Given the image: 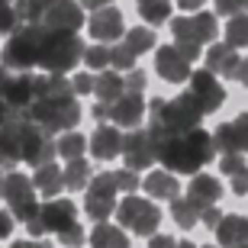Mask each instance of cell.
Masks as SVG:
<instances>
[{
    "mask_svg": "<svg viewBox=\"0 0 248 248\" xmlns=\"http://www.w3.org/2000/svg\"><path fill=\"white\" fill-rule=\"evenodd\" d=\"M213 158H216L213 132H203L200 126L158 139V161H161L168 171L193 174V171H200L203 165H210Z\"/></svg>",
    "mask_w": 248,
    "mask_h": 248,
    "instance_id": "obj_1",
    "label": "cell"
},
{
    "mask_svg": "<svg viewBox=\"0 0 248 248\" xmlns=\"http://www.w3.org/2000/svg\"><path fill=\"white\" fill-rule=\"evenodd\" d=\"M26 113H29V120L39 123L46 132H68L81 120V103H78L74 93H64V97H55V100L36 97L26 107Z\"/></svg>",
    "mask_w": 248,
    "mask_h": 248,
    "instance_id": "obj_2",
    "label": "cell"
},
{
    "mask_svg": "<svg viewBox=\"0 0 248 248\" xmlns=\"http://www.w3.org/2000/svg\"><path fill=\"white\" fill-rule=\"evenodd\" d=\"M81 58H84V42L78 39V32H55V29L42 32L39 68H46L48 74H64Z\"/></svg>",
    "mask_w": 248,
    "mask_h": 248,
    "instance_id": "obj_3",
    "label": "cell"
},
{
    "mask_svg": "<svg viewBox=\"0 0 248 248\" xmlns=\"http://www.w3.org/2000/svg\"><path fill=\"white\" fill-rule=\"evenodd\" d=\"M42 32H46V26H42V23H23V29H13V32H10V42L3 46L0 62L7 64V68H16V71L39 68Z\"/></svg>",
    "mask_w": 248,
    "mask_h": 248,
    "instance_id": "obj_4",
    "label": "cell"
},
{
    "mask_svg": "<svg viewBox=\"0 0 248 248\" xmlns=\"http://www.w3.org/2000/svg\"><path fill=\"white\" fill-rule=\"evenodd\" d=\"M36 193H39L36 184H32L23 171H13V168H10L7 174H3V181H0V197L7 200L13 219H19V222H29V219H36V216H39Z\"/></svg>",
    "mask_w": 248,
    "mask_h": 248,
    "instance_id": "obj_5",
    "label": "cell"
},
{
    "mask_svg": "<svg viewBox=\"0 0 248 248\" xmlns=\"http://www.w3.org/2000/svg\"><path fill=\"white\" fill-rule=\"evenodd\" d=\"M116 219H120L129 232L152 239V232H155L158 222H161V210H158L152 200H145V197H132V193H129L126 200L116 206Z\"/></svg>",
    "mask_w": 248,
    "mask_h": 248,
    "instance_id": "obj_6",
    "label": "cell"
},
{
    "mask_svg": "<svg viewBox=\"0 0 248 248\" xmlns=\"http://www.w3.org/2000/svg\"><path fill=\"white\" fill-rule=\"evenodd\" d=\"M116 174L113 171H100L97 177H91L87 184V200H84V210L93 222H103L107 216L116 213Z\"/></svg>",
    "mask_w": 248,
    "mask_h": 248,
    "instance_id": "obj_7",
    "label": "cell"
},
{
    "mask_svg": "<svg viewBox=\"0 0 248 248\" xmlns=\"http://www.w3.org/2000/svg\"><path fill=\"white\" fill-rule=\"evenodd\" d=\"M187 97H190L193 103H197V110L203 113V116H210V113H216L222 107V100H226V91H222L219 78L210 71V68H200V71H190V78H187Z\"/></svg>",
    "mask_w": 248,
    "mask_h": 248,
    "instance_id": "obj_8",
    "label": "cell"
},
{
    "mask_svg": "<svg viewBox=\"0 0 248 248\" xmlns=\"http://www.w3.org/2000/svg\"><path fill=\"white\" fill-rule=\"evenodd\" d=\"M71 222H78V210H74L71 200H48L46 206H39L36 219L26 222V229L39 239V235H46V232H55L58 235V232L68 229Z\"/></svg>",
    "mask_w": 248,
    "mask_h": 248,
    "instance_id": "obj_9",
    "label": "cell"
},
{
    "mask_svg": "<svg viewBox=\"0 0 248 248\" xmlns=\"http://www.w3.org/2000/svg\"><path fill=\"white\" fill-rule=\"evenodd\" d=\"M171 32H174V42H200V46H210L213 39L219 36V23H216L213 13L177 16L171 23Z\"/></svg>",
    "mask_w": 248,
    "mask_h": 248,
    "instance_id": "obj_10",
    "label": "cell"
},
{
    "mask_svg": "<svg viewBox=\"0 0 248 248\" xmlns=\"http://www.w3.org/2000/svg\"><path fill=\"white\" fill-rule=\"evenodd\" d=\"M123 155H126V168H132V171L152 168V161H158V145L152 139V132L136 126L123 139Z\"/></svg>",
    "mask_w": 248,
    "mask_h": 248,
    "instance_id": "obj_11",
    "label": "cell"
},
{
    "mask_svg": "<svg viewBox=\"0 0 248 248\" xmlns=\"http://www.w3.org/2000/svg\"><path fill=\"white\" fill-rule=\"evenodd\" d=\"M42 26L55 29V32H78L84 26V7L74 3V0H55V3L46 7Z\"/></svg>",
    "mask_w": 248,
    "mask_h": 248,
    "instance_id": "obj_12",
    "label": "cell"
},
{
    "mask_svg": "<svg viewBox=\"0 0 248 248\" xmlns=\"http://www.w3.org/2000/svg\"><path fill=\"white\" fill-rule=\"evenodd\" d=\"M0 97L10 110H26L29 103L36 100V74L19 71V74H7V81L0 87Z\"/></svg>",
    "mask_w": 248,
    "mask_h": 248,
    "instance_id": "obj_13",
    "label": "cell"
},
{
    "mask_svg": "<svg viewBox=\"0 0 248 248\" xmlns=\"http://www.w3.org/2000/svg\"><path fill=\"white\" fill-rule=\"evenodd\" d=\"M155 71L161 81L168 84H181L190 78V62H187L181 52H177V46H161L155 52Z\"/></svg>",
    "mask_w": 248,
    "mask_h": 248,
    "instance_id": "obj_14",
    "label": "cell"
},
{
    "mask_svg": "<svg viewBox=\"0 0 248 248\" xmlns=\"http://www.w3.org/2000/svg\"><path fill=\"white\" fill-rule=\"evenodd\" d=\"M145 113H148V103L142 100V93H132V91H126L120 100L110 103V120L116 123V126H126V129L142 126Z\"/></svg>",
    "mask_w": 248,
    "mask_h": 248,
    "instance_id": "obj_15",
    "label": "cell"
},
{
    "mask_svg": "<svg viewBox=\"0 0 248 248\" xmlns=\"http://www.w3.org/2000/svg\"><path fill=\"white\" fill-rule=\"evenodd\" d=\"M87 26H91V36L97 42H116L123 36V29H126V23H123V13L116 7H100V10H93Z\"/></svg>",
    "mask_w": 248,
    "mask_h": 248,
    "instance_id": "obj_16",
    "label": "cell"
},
{
    "mask_svg": "<svg viewBox=\"0 0 248 248\" xmlns=\"http://www.w3.org/2000/svg\"><path fill=\"white\" fill-rule=\"evenodd\" d=\"M87 148H91V155L97 161H113L116 155H123V132L116 126L100 123L97 132L91 136V142H87Z\"/></svg>",
    "mask_w": 248,
    "mask_h": 248,
    "instance_id": "obj_17",
    "label": "cell"
},
{
    "mask_svg": "<svg viewBox=\"0 0 248 248\" xmlns=\"http://www.w3.org/2000/svg\"><path fill=\"white\" fill-rule=\"evenodd\" d=\"M239 48L226 46V42H216V46L206 48V68H210L216 78H232L235 81V71H239Z\"/></svg>",
    "mask_w": 248,
    "mask_h": 248,
    "instance_id": "obj_18",
    "label": "cell"
},
{
    "mask_svg": "<svg viewBox=\"0 0 248 248\" xmlns=\"http://www.w3.org/2000/svg\"><path fill=\"white\" fill-rule=\"evenodd\" d=\"M187 200H190L197 210L219 203V200H222V184H219V177H213V174H193L190 187H187Z\"/></svg>",
    "mask_w": 248,
    "mask_h": 248,
    "instance_id": "obj_19",
    "label": "cell"
},
{
    "mask_svg": "<svg viewBox=\"0 0 248 248\" xmlns=\"http://www.w3.org/2000/svg\"><path fill=\"white\" fill-rule=\"evenodd\" d=\"M216 242L226 245V248L248 242V216H239V213L222 216V219L216 222Z\"/></svg>",
    "mask_w": 248,
    "mask_h": 248,
    "instance_id": "obj_20",
    "label": "cell"
},
{
    "mask_svg": "<svg viewBox=\"0 0 248 248\" xmlns=\"http://www.w3.org/2000/svg\"><path fill=\"white\" fill-rule=\"evenodd\" d=\"M142 187H145L148 197H155V200H174L177 197V177L171 174V171H152V174L142 181Z\"/></svg>",
    "mask_w": 248,
    "mask_h": 248,
    "instance_id": "obj_21",
    "label": "cell"
},
{
    "mask_svg": "<svg viewBox=\"0 0 248 248\" xmlns=\"http://www.w3.org/2000/svg\"><path fill=\"white\" fill-rule=\"evenodd\" d=\"M32 184H36L39 193H46V197H58V193L64 190V171H62V168H55L52 161H46V165L36 168Z\"/></svg>",
    "mask_w": 248,
    "mask_h": 248,
    "instance_id": "obj_22",
    "label": "cell"
},
{
    "mask_svg": "<svg viewBox=\"0 0 248 248\" xmlns=\"http://www.w3.org/2000/svg\"><path fill=\"white\" fill-rule=\"evenodd\" d=\"M93 93L100 97V103H113L126 93V78L120 71H103L97 81H93Z\"/></svg>",
    "mask_w": 248,
    "mask_h": 248,
    "instance_id": "obj_23",
    "label": "cell"
},
{
    "mask_svg": "<svg viewBox=\"0 0 248 248\" xmlns=\"http://www.w3.org/2000/svg\"><path fill=\"white\" fill-rule=\"evenodd\" d=\"M91 248H129V239L120 226H110V222L103 219L91 232Z\"/></svg>",
    "mask_w": 248,
    "mask_h": 248,
    "instance_id": "obj_24",
    "label": "cell"
},
{
    "mask_svg": "<svg viewBox=\"0 0 248 248\" xmlns=\"http://www.w3.org/2000/svg\"><path fill=\"white\" fill-rule=\"evenodd\" d=\"M64 93H74L71 91V81L64 78V74H39L36 78V97H48V100H55V97H64Z\"/></svg>",
    "mask_w": 248,
    "mask_h": 248,
    "instance_id": "obj_25",
    "label": "cell"
},
{
    "mask_svg": "<svg viewBox=\"0 0 248 248\" xmlns=\"http://www.w3.org/2000/svg\"><path fill=\"white\" fill-rule=\"evenodd\" d=\"M226 46H232V48L248 46V13L245 10L229 16V23H226Z\"/></svg>",
    "mask_w": 248,
    "mask_h": 248,
    "instance_id": "obj_26",
    "label": "cell"
},
{
    "mask_svg": "<svg viewBox=\"0 0 248 248\" xmlns=\"http://www.w3.org/2000/svg\"><path fill=\"white\" fill-rule=\"evenodd\" d=\"M136 7H139V16L152 26H161L171 16V0H136Z\"/></svg>",
    "mask_w": 248,
    "mask_h": 248,
    "instance_id": "obj_27",
    "label": "cell"
},
{
    "mask_svg": "<svg viewBox=\"0 0 248 248\" xmlns=\"http://www.w3.org/2000/svg\"><path fill=\"white\" fill-rule=\"evenodd\" d=\"M91 165L84 161V158H71L68 161V168H64V187L68 190H81V187L91 184Z\"/></svg>",
    "mask_w": 248,
    "mask_h": 248,
    "instance_id": "obj_28",
    "label": "cell"
},
{
    "mask_svg": "<svg viewBox=\"0 0 248 248\" xmlns=\"http://www.w3.org/2000/svg\"><path fill=\"white\" fill-rule=\"evenodd\" d=\"M171 216H174V222L181 229H193V226L200 222V210H197L187 197H174V200H171Z\"/></svg>",
    "mask_w": 248,
    "mask_h": 248,
    "instance_id": "obj_29",
    "label": "cell"
},
{
    "mask_svg": "<svg viewBox=\"0 0 248 248\" xmlns=\"http://www.w3.org/2000/svg\"><path fill=\"white\" fill-rule=\"evenodd\" d=\"M55 145H58V155H62L64 161H71V158H81L84 152H87V139H84L81 132L68 129V132H62V139H58Z\"/></svg>",
    "mask_w": 248,
    "mask_h": 248,
    "instance_id": "obj_30",
    "label": "cell"
},
{
    "mask_svg": "<svg viewBox=\"0 0 248 248\" xmlns=\"http://www.w3.org/2000/svg\"><path fill=\"white\" fill-rule=\"evenodd\" d=\"M155 32H152V29L148 26H136V29H129L126 32V46L132 48V52H136V55H142V52H152V48H155Z\"/></svg>",
    "mask_w": 248,
    "mask_h": 248,
    "instance_id": "obj_31",
    "label": "cell"
},
{
    "mask_svg": "<svg viewBox=\"0 0 248 248\" xmlns=\"http://www.w3.org/2000/svg\"><path fill=\"white\" fill-rule=\"evenodd\" d=\"M13 10H16L19 23H42L46 16V7L39 0H13Z\"/></svg>",
    "mask_w": 248,
    "mask_h": 248,
    "instance_id": "obj_32",
    "label": "cell"
},
{
    "mask_svg": "<svg viewBox=\"0 0 248 248\" xmlns=\"http://www.w3.org/2000/svg\"><path fill=\"white\" fill-rule=\"evenodd\" d=\"M136 52L126 46V42H120V46L110 48V68H116V71H132L136 68Z\"/></svg>",
    "mask_w": 248,
    "mask_h": 248,
    "instance_id": "obj_33",
    "label": "cell"
},
{
    "mask_svg": "<svg viewBox=\"0 0 248 248\" xmlns=\"http://www.w3.org/2000/svg\"><path fill=\"white\" fill-rule=\"evenodd\" d=\"M84 64H87V68H93V71L110 68V48L103 46V42H97V46H91V48H84Z\"/></svg>",
    "mask_w": 248,
    "mask_h": 248,
    "instance_id": "obj_34",
    "label": "cell"
},
{
    "mask_svg": "<svg viewBox=\"0 0 248 248\" xmlns=\"http://www.w3.org/2000/svg\"><path fill=\"white\" fill-rule=\"evenodd\" d=\"M219 171H222L226 177L239 174V171H248V168H245V158H242V152H226V155H222V161H219Z\"/></svg>",
    "mask_w": 248,
    "mask_h": 248,
    "instance_id": "obj_35",
    "label": "cell"
},
{
    "mask_svg": "<svg viewBox=\"0 0 248 248\" xmlns=\"http://www.w3.org/2000/svg\"><path fill=\"white\" fill-rule=\"evenodd\" d=\"M232 136H235L239 152H248V113H239V116L232 120Z\"/></svg>",
    "mask_w": 248,
    "mask_h": 248,
    "instance_id": "obj_36",
    "label": "cell"
},
{
    "mask_svg": "<svg viewBox=\"0 0 248 248\" xmlns=\"http://www.w3.org/2000/svg\"><path fill=\"white\" fill-rule=\"evenodd\" d=\"M113 174H116V187H120V190H126V193H136L139 184H142L132 168H123V171H113Z\"/></svg>",
    "mask_w": 248,
    "mask_h": 248,
    "instance_id": "obj_37",
    "label": "cell"
},
{
    "mask_svg": "<svg viewBox=\"0 0 248 248\" xmlns=\"http://www.w3.org/2000/svg\"><path fill=\"white\" fill-rule=\"evenodd\" d=\"M58 242H62L64 248H81V242H84V229L78 226V222H71L68 229L58 232Z\"/></svg>",
    "mask_w": 248,
    "mask_h": 248,
    "instance_id": "obj_38",
    "label": "cell"
},
{
    "mask_svg": "<svg viewBox=\"0 0 248 248\" xmlns=\"http://www.w3.org/2000/svg\"><path fill=\"white\" fill-rule=\"evenodd\" d=\"M13 29H19V16H16V10H13V3H3L0 7V32H13Z\"/></svg>",
    "mask_w": 248,
    "mask_h": 248,
    "instance_id": "obj_39",
    "label": "cell"
},
{
    "mask_svg": "<svg viewBox=\"0 0 248 248\" xmlns=\"http://www.w3.org/2000/svg\"><path fill=\"white\" fill-rule=\"evenodd\" d=\"M126 91H132V93H142V91H145V71H139V68L126 71Z\"/></svg>",
    "mask_w": 248,
    "mask_h": 248,
    "instance_id": "obj_40",
    "label": "cell"
},
{
    "mask_svg": "<svg viewBox=\"0 0 248 248\" xmlns=\"http://www.w3.org/2000/svg\"><path fill=\"white\" fill-rule=\"evenodd\" d=\"M93 74H74V81H71V91L74 93H93Z\"/></svg>",
    "mask_w": 248,
    "mask_h": 248,
    "instance_id": "obj_41",
    "label": "cell"
},
{
    "mask_svg": "<svg viewBox=\"0 0 248 248\" xmlns=\"http://www.w3.org/2000/svg\"><path fill=\"white\" fill-rule=\"evenodd\" d=\"M229 187H232V193H235V197H245V193H248V171L232 174L229 177Z\"/></svg>",
    "mask_w": 248,
    "mask_h": 248,
    "instance_id": "obj_42",
    "label": "cell"
},
{
    "mask_svg": "<svg viewBox=\"0 0 248 248\" xmlns=\"http://www.w3.org/2000/svg\"><path fill=\"white\" fill-rule=\"evenodd\" d=\"M200 219H203V226H210V229H216V222L222 219V213L216 210V203H213V206H203V210H200Z\"/></svg>",
    "mask_w": 248,
    "mask_h": 248,
    "instance_id": "obj_43",
    "label": "cell"
},
{
    "mask_svg": "<svg viewBox=\"0 0 248 248\" xmlns=\"http://www.w3.org/2000/svg\"><path fill=\"white\" fill-rule=\"evenodd\" d=\"M242 10V0H216V13L219 16H232Z\"/></svg>",
    "mask_w": 248,
    "mask_h": 248,
    "instance_id": "obj_44",
    "label": "cell"
},
{
    "mask_svg": "<svg viewBox=\"0 0 248 248\" xmlns=\"http://www.w3.org/2000/svg\"><path fill=\"white\" fill-rule=\"evenodd\" d=\"M10 232H13V213L0 210V242L10 239Z\"/></svg>",
    "mask_w": 248,
    "mask_h": 248,
    "instance_id": "obj_45",
    "label": "cell"
},
{
    "mask_svg": "<svg viewBox=\"0 0 248 248\" xmlns=\"http://www.w3.org/2000/svg\"><path fill=\"white\" fill-rule=\"evenodd\" d=\"M177 242L171 235H155V239H148V248H174Z\"/></svg>",
    "mask_w": 248,
    "mask_h": 248,
    "instance_id": "obj_46",
    "label": "cell"
},
{
    "mask_svg": "<svg viewBox=\"0 0 248 248\" xmlns=\"http://www.w3.org/2000/svg\"><path fill=\"white\" fill-rule=\"evenodd\" d=\"M93 120L97 123L110 120V103H93Z\"/></svg>",
    "mask_w": 248,
    "mask_h": 248,
    "instance_id": "obj_47",
    "label": "cell"
},
{
    "mask_svg": "<svg viewBox=\"0 0 248 248\" xmlns=\"http://www.w3.org/2000/svg\"><path fill=\"white\" fill-rule=\"evenodd\" d=\"M235 81H239V84H245V87H248V58H242V62H239V71H235Z\"/></svg>",
    "mask_w": 248,
    "mask_h": 248,
    "instance_id": "obj_48",
    "label": "cell"
},
{
    "mask_svg": "<svg viewBox=\"0 0 248 248\" xmlns=\"http://www.w3.org/2000/svg\"><path fill=\"white\" fill-rule=\"evenodd\" d=\"M81 7H87V10H100V7H110L113 0H78Z\"/></svg>",
    "mask_w": 248,
    "mask_h": 248,
    "instance_id": "obj_49",
    "label": "cell"
},
{
    "mask_svg": "<svg viewBox=\"0 0 248 248\" xmlns=\"http://www.w3.org/2000/svg\"><path fill=\"white\" fill-rule=\"evenodd\" d=\"M10 248H48L46 242H36V239H26V242H13Z\"/></svg>",
    "mask_w": 248,
    "mask_h": 248,
    "instance_id": "obj_50",
    "label": "cell"
},
{
    "mask_svg": "<svg viewBox=\"0 0 248 248\" xmlns=\"http://www.w3.org/2000/svg\"><path fill=\"white\" fill-rule=\"evenodd\" d=\"M203 0H177V10H200Z\"/></svg>",
    "mask_w": 248,
    "mask_h": 248,
    "instance_id": "obj_51",
    "label": "cell"
},
{
    "mask_svg": "<svg viewBox=\"0 0 248 248\" xmlns=\"http://www.w3.org/2000/svg\"><path fill=\"white\" fill-rule=\"evenodd\" d=\"M7 113H10V107H7V103H3V97H0V123L7 120Z\"/></svg>",
    "mask_w": 248,
    "mask_h": 248,
    "instance_id": "obj_52",
    "label": "cell"
},
{
    "mask_svg": "<svg viewBox=\"0 0 248 248\" xmlns=\"http://www.w3.org/2000/svg\"><path fill=\"white\" fill-rule=\"evenodd\" d=\"M174 248H197V245H193V242H177Z\"/></svg>",
    "mask_w": 248,
    "mask_h": 248,
    "instance_id": "obj_53",
    "label": "cell"
},
{
    "mask_svg": "<svg viewBox=\"0 0 248 248\" xmlns=\"http://www.w3.org/2000/svg\"><path fill=\"white\" fill-rule=\"evenodd\" d=\"M3 174H7V168H3V165H0V181H3Z\"/></svg>",
    "mask_w": 248,
    "mask_h": 248,
    "instance_id": "obj_54",
    "label": "cell"
},
{
    "mask_svg": "<svg viewBox=\"0 0 248 248\" xmlns=\"http://www.w3.org/2000/svg\"><path fill=\"white\" fill-rule=\"evenodd\" d=\"M39 3H42V7H48V3H55V0H39Z\"/></svg>",
    "mask_w": 248,
    "mask_h": 248,
    "instance_id": "obj_55",
    "label": "cell"
},
{
    "mask_svg": "<svg viewBox=\"0 0 248 248\" xmlns=\"http://www.w3.org/2000/svg\"><path fill=\"white\" fill-rule=\"evenodd\" d=\"M232 248H248V242H242V245H232Z\"/></svg>",
    "mask_w": 248,
    "mask_h": 248,
    "instance_id": "obj_56",
    "label": "cell"
},
{
    "mask_svg": "<svg viewBox=\"0 0 248 248\" xmlns=\"http://www.w3.org/2000/svg\"><path fill=\"white\" fill-rule=\"evenodd\" d=\"M242 10H248V0H242Z\"/></svg>",
    "mask_w": 248,
    "mask_h": 248,
    "instance_id": "obj_57",
    "label": "cell"
},
{
    "mask_svg": "<svg viewBox=\"0 0 248 248\" xmlns=\"http://www.w3.org/2000/svg\"><path fill=\"white\" fill-rule=\"evenodd\" d=\"M3 3H13V0H0V7H3Z\"/></svg>",
    "mask_w": 248,
    "mask_h": 248,
    "instance_id": "obj_58",
    "label": "cell"
},
{
    "mask_svg": "<svg viewBox=\"0 0 248 248\" xmlns=\"http://www.w3.org/2000/svg\"><path fill=\"white\" fill-rule=\"evenodd\" d=\"M203 248H213V245H203Z\"/></svg>",
    "mask_w": 248,
    "mask_h": 248,
    "instance_id": "obj_59",
    "label": "cell"
}]
</instances>
